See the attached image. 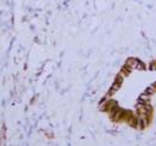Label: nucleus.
Segmentation results:
<instances>
[{
  "label": "nucleus",
  "instance_id": "f257e3e1",
  "mask_svg": "<svg viewBox=\"0 0 156 146\" xmlns=\"http://www.w3.org/2000/svg\"><path fill=\"white\" fill-rule=\"evenodd\" d=\"M126 64H128L132 69H136V70H139V71H143V70H145L148 67H147V64L145 63H143L140 59H138V58H128L127 59V62H126Z\"/></svg>",
  "mask_w": 156,
  "mask_h": 146
},
{
  "label": "nucleus",
  "instance_id": "f03ea898",
  "mask_svg": "<svg viewBox=\"0 0 156 146\" xmlns=\"http://www.w3.org/2000/svg\"><path fill=\"white\" fill-rule=\"evenodd\" d=\"M156 93V82H154L151 86H149L147 89H145V94H148L149 97L150 96H154Z\"/></svg>",
  "mask_w": 156,
  "mask_h": 146
},
{
  "label": "nucleus",
  "instance_id": "7ed1b4c3",
  "mask_svg": "<svg viewBox=\"0 0 156 146\" xmlns=\"http://www.w3.org/2000/svg\"><path fill=\"white\" fill-rule=\"evenodd\" d=\"M148 69H150L151 71H156V59L155 61H151L148 65Z\"/></svg>",
  "mask_w": 156,
  "mask_h": 146
}]
</instances>
